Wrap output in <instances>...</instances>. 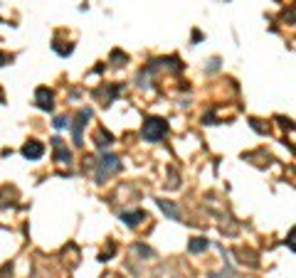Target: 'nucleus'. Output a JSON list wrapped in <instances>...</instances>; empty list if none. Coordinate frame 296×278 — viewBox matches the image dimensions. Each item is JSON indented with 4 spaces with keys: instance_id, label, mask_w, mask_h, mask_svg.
Segmentation results:
<instances>
[{
    "instance_id": "nucleus-1",
    "label": "nucleus",
    "mask_w": 296,
    "mask_h": 278,
    "mask_svg": "<svg viewBox=\"0 0 296 278\" xmlns=\"http://www.w3.org/2000/svg\"><path fill=\"white\" fill-rule=\"evenodd\" d=\"M166 133H168V123H166L163 118H156V116H151V118H146V121H143L141 136H143L146 140L156 143V140H161Z\"/></svg>"
},
{
    "instance_id": "nucleus-2",
    "label": "nucleus",
    "mask_w": 296,
    "mask_h": 278,
    "mask_svg": "<svg viewBox=\"0 0 296 278\" xmlns=\"http://www.w3.org/2000/svg\"><path fill=\"white\" fill-rule=\"evenodd\" d=\"M121 170V163H118V158L116 155H101L99 158V170H96V177H99V182H104L106 180V175H114V172H118Z\"/></svg>"
},
{
    "instance_id": "nucleus-3",
    "label": "nucleus",
    "mask_w": 296,
    "mask_h": 278,
    "mask_svg": "<svg viewBox=\"0 0 296 278\" xmlns=\"http://www.w3.org/2000/svg\"><path fill=\"white\" fill-rule=\"evenodd\" d=\"M89 118H91V109H82L79 116H77V121H74V126H72V131H74V143H77V145L84 143V140H82V128L89 123Z\"/></svg>"
},
{
    "instance_id": "nucleus-4",
    "label": "nucleus",
    "mask_w": 296,
    "mask_h": 278,
    "mask_svg": "<svg viewBox=\"0 0 296 278\" xmlns=\"http://www.w3.org/2000/svg\"><path fill=\"white\" fill-rule=\"evenodd\" d=\"M23 155H25L28 160H40V158L45 155V145H42L40 140H30V143L23 145Z\"/></svg>"
},
{
    "instance_id": "nucleus-5",
    "label": "nucleus",
    "mask_w": 296,
    "mask_h": 278,
    "mask_svg": "<svg viewBox=\"0 0 296 278\" xmlns=\"http://www.w3.org/2000/svg\"><path fill=\"white\" fill-rule=\"evenodd\" d=\"M52 99H55V94H52L47 86H40V89L35 91V101H37V106H40V109H45V111H50V109H52Z\"/></svg>"
},
{
    "instance_id": "nucleus-6",
    "label": "nucleus",
    "mask_w": 296,
    "mask_h": 278,
    "mask_svg": "<svg viewBox=\"0 0 296 278\" xmlns=\"http://www.w3.org/2000/svg\"><path fill=\"white\" fill-rule=\"evenodd\" d=\"M52 145H55V153H57V160H59V163H69V160H72L69 150H67L64 143H62V138H52Z\"/></svg>"
},
{
    "instance_id": "nucleus-7",
    "label": "nucleus",
    "mask_w": 296,
    "mask_h": 278,
    "mask_svg": "<svg viewBox=\"0 0 296 278\" xmlns=\"http://www.w3.org/2000/svg\"><path fill=\"white\" fill-rule=\"evenodd\" d=\"M94 143H96L99 148H106V145H111V143H114V136H111V133H106L104 128H99V131H96V136H94Z\"/></svg>"
},
{
    "instance_id": "nucleus-8",
    "label": "nucleus",
    "mask_w": 296,
    "mask_h": 278,
    "mask_svg": "<svg viewBox=\"0 0 296 278\" xmlns=\"http://www.w3.org/2000/svg\"><path fill=\"white\" fill-rule=\"evenodd\" d=\"M121 219H123L128 226H136V224H141V222L146 219V214L138 209V212H131V214H128V212H126V214H121Z\"/></svg>"
},
{
    "instance_id": "nucleus-9",
    "label": "nucleus",
    "mask_w": 296,
    "mask_h": 278,
    "mask_svg": "<svg viewBox=\"0 0 296 278\" xmlns=\"http://www.w3.org/2000/svg\"><path fill=\"white\" fill-rule=\"evenodd\" d=\"M158 207H161L166 214H171L173 219H178V217H180V214H178V207H176L173 202H168V199H158Z\"/></svg>"
},
{
    "instance_id": "nucleus-10",
    "label": "nucleus",
    "mask_w": 296,
    "mask_h": 278,
    "mask_svg": "<svg viewBox=\"0 0 296 278\" xmlns=\"http://www.w3.org/2000/svg\"><path fill=\"white\" fill-rule=\"evenodd\" d=\"M207 249V239H193L190 244H188V251H193V253H200V251H205Z\"/></svg>"
},
{
    "instance_id": "nucleus-11",
    "label": "nucleus",
    "mask_w": 296,
    "mask_h": 278,
    "mask_svg": "<svg viewBox=\"0 0 296 278\" xmlns=\"http://www.w3.org/2000/svg\"><path fill=\"white\" fill-rule=\"evenodd\" d=\"M52 47H55L59 55H64V57L72 55V50H74V45H59V42H52Z\"/></svg>"
},
{
    "instance_id": "nucleus-12",
    "label": "nucleus",
    "mask_w": 296,
    "mask_h": 278,
    "mask_svg": "<svg viewBox=\"0 0 296 278\" xmlns=\"http://www.w3.org/2000/svg\"><path fill=\"white\" fill-rule=\"evenodd\" d=\"M55 128H67V118H64V116H59V118L55 121Z\"/></svg>"
},
{
    "instance_id": "nucleus-13",
    "label": "nucleus",
    "mask_w": 296,
    "mask_h": 278,
    "mask_svg": "<svg viewBox=\"0 0 296 278\" xmlns=\"http://www.w3.org/2000/svg\"><path fill=\"white\" fill-rule=\"evenodd\" d=\"M5 62H8V57H5V55H3V52H0V67H3V64H5Z\"/></svg>"
}]
</instances>
